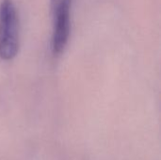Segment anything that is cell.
<instances>
[{"label": "cell", "instance_id": "cell-2", "mask_svg": "<svg viewBox=\"0 0 161 160\" xmlns=\"http://www.w3.org/2000/svg\"><path fill=\"white\" fill-rule=\"evenodd\" d=\"M72 0H51L53 16L52 52L59 55L65 49L71 31Z\"/></svg>", "mask_w": 161, "mask_h": 160}, {"label": "cell", "instance_id": "cell-1", "mask_svg": "<svg viewBox=\"0 0 161 160\" xmlns=\"http://www.w3.org/2000/svg\"><path fill=\"white\" fill-rule=\"evenodd\" d=\"M19 49V16L12 0L0 3V58L12 59Z\"/></svg>", "mask_w": 161, "mask_h": 160}]
</instances>
